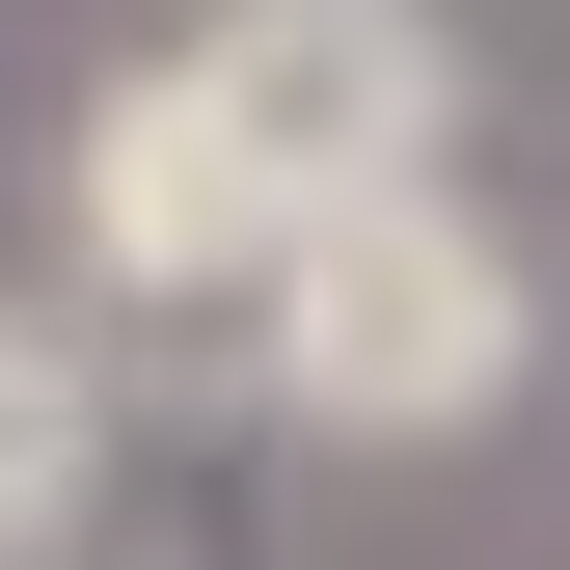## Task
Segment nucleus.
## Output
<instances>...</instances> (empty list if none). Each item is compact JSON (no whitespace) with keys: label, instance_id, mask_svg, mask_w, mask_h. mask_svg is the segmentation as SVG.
I'll use <instances>...</instances> for the list:
<instances>
[{"label":"nucleus","instance_id":"obj_3","mask_svg":"<svg viewBox=\"0 0 570 570\" xmlns=\"http://www.w3.org/2000/svg\"><path fill=\"white\" fill-rule=\"evenodd\" d=\"M272 190H245V136L190 109V55H136V82L82 109V272L109 299H272Z\"/></svg>","mask_w":570,"mask_h":570},{"label":"nucleus","instance_id":"obj_4","mask_svg":"<svg viewBox=\"0 0 570 570\" xmlns=\"http://www.w3.org/2000/svg\"><path fill=\"white\" fill-rule=\"evenodd\" d=\"M82 489H109V353L55 326V299H0V570L82 517Z\"/></svg>","mask_w":570,"mask_h":570},{"label":"nucleus","instance_id":"obj_1","mask_svg":"<svg viewBox=\"0 0 570 570\" xmlns=\"http://www.w3.org/2000/svg\"><path fill=\"white\" fill-rule=\"evenodd\" d=\"M272 407L299 435H489L517 407V353H543V272L462 218V190H353V218L272 245Z\"/></svg>","mask_w":570,"mask_h":570},{"label":"nucleus","instance_id":"obj_2","mask_svg":"<svg viewBox=\"0 0 570 570\" xmlns=\"http://www.w3.org/2000/svg\"><path fill=\"white\" fill-rule=\"evenodd\" d=\"M164 55H190V109L245 136L272 218L435 190V136H462V28H435V0H218V28H164Z\"/></svg>","mask_w":570,"mask_h":570}]
</instances>
